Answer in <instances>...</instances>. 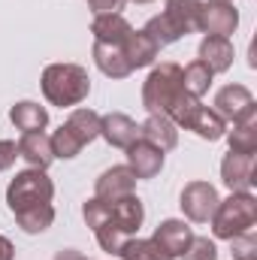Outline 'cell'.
Masks as SVG:
<instances>
[{
	"label": "cell",
	"instance_id": "obj_27",
	"mask_svg": "<svg viewBox=\"0 0 257 260\" xmlns=\"http://www.w3.org/2000/svg\"><path fill=\"white\" fill-rule=\"evenodd\" d=\"M121 260H173L154 239H127L118 251Z\"/></svg>",
	"mask_w": 257,
	"mask_h": 260
},
{
	"label": "cell",
	"instance_id": "obj_15",
	"mask_svg": "<svg viewBox=\"0 0 257 260\" xmlns=\"http://www.w3.org/2000/svg\"><path fill=\"white\" fill-rule=\"evenodd\" d=\"M203 0H167L164 3V21L173 27V34L182 40L197 30V12H200Z\"/></svg>",
	"mask_w": 257,
	"mask_h": 260
},
{
	"label": "cell",
	"instance_id": "obj_11",
	"mask_svg": "<svg viewBox=\"0 0 257 260\" xmlns=\"http://www.w3.org/2000/svg\"><path fill=\"white\" fill-rule=\"evenodd\" d=\"M127 151V167L133 170V176L136 179H154L160 170H164V154L167 151H160L157 145H151L148 139H136L130 148H124Z\"/></svg>",
	"mask_w": 257,
	"mask_h": 260
},
{
	"label": "cell",
	"instance_id": "obj_35",
	"mask_svg": "<svg viewBox=\"0 0 257 260\" xmlns=\"http://www.w3.org/2000/svg\"><path fill=\"white\" fill-rule=\"evenodd\" d=\"M55 260H88L82 251H76V248H61L58 254H55Z\"/></svg>",
	"mask_w": 257,
	"mask_h": 260
},
{
	"label": "cell",
	"instance_id": "obj_8",
	"mask_svg": "<svg viewBox=\"0 0 257 260\" xmlns=\"http://www.w3.org/2000/svg\"><path fill=\"white\" fill-rule=\"evenodd\" d=\"M239 27V12L233 3H203L197 12V30L206 37H230Z\"/></svg>",
	"mask_w": 257,
	"mask_h": 260
},
{
	"label": "cell",
	"instance_id": "obj_21",
	"mask_svg": "<svg viewBox=\"0 0 257 260\" xmlns=\"http://www.w3.org/2000/svg\"><path fill=\"white\" fill-rule=\"evenodd\" d=\"M200 61L212 73H227L233 67V43H230V37H203Z\"/></svg>",
	"mask_w": 257,
	"mask_h": 260
},
{
	"label": "cell",
	"instance_id": "obj_9",
	"mask_svg": "<svg viewBox=\"0 0 257 260\" xmlns=\"http://www.w3.org/2000/svg\"><path fill=\"white\" fill-rule=\"evenodd\" d=\"M221 182L230 188V194L239 191H251L254 185V154H239V151H227L221 160Z\"/></svg>",
	"mask_w": 257,
	"mask_h": 260
},
{
	"label": "cell",
	"instance_id": "obj_33",
	"mask_svg": "<svg viewBox=\"0 0 257 260\" xmlns=\"http://www.w3.org/2000/svg\"><path fill=\"white\" fill-rule=\"evenodd\" d=\"M121 3H124V0H88V6H91V12H94V15L118 12V9H121Z\"/></svg>",
	"mask_w": 257,
	"mask_h": 260
},
{
	"label": "cell",
	"instance_id": "obj_10",
	"mask_svg": "<svg viewBox=\"0 0 257 260\" xmlns=\"http://www.w3.org/2000/svg\"><path fill=\"white\" fill-rule=\"evenodd\" d=\"M136 176L127 164H118V167H109L106 173H100V179L94 182V197L112 203V200H121V197L136 194Z\"/></svg>",
	"mask_w": 257,
	"mask_h": 260
},
{
	"label": "cell",
	"instance_id": "obj_34",
	"mask_svg": "<svg viewBox=\"0 0 257 260\" xmlns=\"http://www.w3.org/2000/svg\"><path fill=\"white\" fill-rule=\"evenodd\" d=\"M0 260H15V245L6 236H0Z\"/></svg>",
	"mask_w": 257,
	"mask_h": 260
},
{
	"label": "cell",
	"instance_id": "obj_37",
	"mask_svg": "<svg viewBox=\"0 0 257 260\" xmlns=\"http://www.w3.org/2000/svg\"><path fill=\"white\" fill-rule=\"evenodd\" d=\"M130 3H151V0H130Z\"/></svg>",
	"mask_w": 257,
	"mask_h": 260
},
{
	"label": "cell",
	"instance_id": "obj_31",
	"mask_svg": "<svg viewBox=\"0 0 257 260\" xmlns=\"http://www.w3.org/2000/svg\"><path fill=\"white\" fill-rule=\"evenodd\" d=\"M230 248H233V260H257V236L254 233L233 236Z\"/></svg>",
	"mask_w": 257,
	"mask_h": 260
},
{
	"label": "cell",
	"instance_id": "obj_14",
	"mask_svg": "<svg viewBox=\"0 0 257 260\" xmlns=\"http://www.w3.org/2000/svg\"><path fill=\"white\" fill-rule=\"evenodd\" d=\"M18 157H24V164L34 167V170H49V167L58 160L55 151H52V139H49V133H43V130H37V133H21V139H18Z\"/></svg>",
	"mask_w": 257,
	"mask_h": 260
},
{
	"label": "cell",
	"instance_id": "obj_20",
	"mask_svg": "<svg viewBox=\"0 0 257 260\" xmlns=\"http://www.w3.org/2000/svg\"><path fill=\"white\" fill-rule=\"evenodd\" d=\"M139 136L148 139L151 145H157L160 151H173L179 145V127L167 118V115H148L139 124Z\"/></svg>",
	"mask_w": 257,
	"mask_h": 260
},
{
	"label": "cell",
	"instance_id": "obj_2",
	"mask_svg": "<svg viewBox=\"0 0 257 260\" xmlns=\"http://www.w3.org/2000/svg\"><path fill=\"white\" fill-rule=\"evenodd\" d=\"M212 233L215 239H224L230 242L233 236H242V233H254L257 227V197L251 191H239V194H230L227 200L218 203L215 215H212Z\"/></svg>",
	"mask_w": 257,
	"mask_h": 260
},
{
	"label": "cell",
	"instance_id": "obj_23",
	"mask_svg": "<svg viewBox=\"0 0 257 260\" xmlns=\"http://www.w3.org/2000/svg\"><path fill=\"white\" fill-rule=\"evenodd\" d=\"M121 49H124V58L130 61L133 70H139V67H151L154 64V58L160 55V49L151 43V37H148L145 30H133Z\"/></svg>",
	"mask_w": 257,
	"mask_h": 260
},
{
	"label": "cell",
	"instance_id": "obj_29",
	"mask_svg": "<svg viewBox=\"0 0 257 260\" xmlns=\"http://www.w3.org/2000/svg\"><path fill=\"white\" fill-rule=\"evenodd\" d=\"M148 37H151V43L157 46V49H167V46H173V43H179V37L173 34V27L164 21V15H154L145 27H142Z\"/></svg>",
	"mask_w": 257,
	"mask_h": 260
},
{
	"label": "cell",
	"instance_id": "obj_6",
	"mask_svg": "<svg viewBox=\"0 0 257 260\" xmlns=\"http://www.w3.org/2000/svg\"><path fill=\"white\" fill-rule=\"evenodd\" d=\"M218 203H221V197L215 191V185L200 182V179L188 182L182 188V197H179V206H182L185 218L194 221V224H209L212 215H215V209H218Z\"/></svg>",
	"mask_w": 257,
	"mask_h": 260
},
{
	"label": "cell",
	"instance_id": "obj_28",
	"mask_svg": "<svg viewBox=\"0 0 257 260\" xmlns=\"http://www.w3.org/2000/svg\"><path fill=\"white\" fill-rule=\"evenodd\" d=\"M94 236H97V245L103 248V251H109V254H115L118 257V251H121V245L127 242L130 236L112 221V218H106L103 224H97L94 227Z\"/></svg>",
	"mask_w": 257,
	"mask_h": 260
},
{
	"label": "cell",
	"instance_id": "obj_22",
	"mask_svg": "<svg viewBox=\"0 0 257 260\" xmlns=\"http://www.w3.org/2000/svg\"><path fill=\"white\" fill-rule=\"evenodd\" d=\"M9 121L21 133H37V130L49 127V109L34 103V100H21V103H15L9 109Z\"/></svg>",
	"mask_w": 257,
	"mask_h": 260
},
{
	"label": "cell",
	"instance_id": "obj_13",
	"mask_svg": "<svg viewBox=\"0 0 257 260\" xmlns=\"http://www.w3.org/2000/svg\"><path fill=\"white\" fill-rule=\"evenodd\" d=\"M100 136L112 148H130L139 139V124L124 112H109V115H100Z\"/></svg>",
	"mask_w": 257,
	"mask_h": 260
},
{
	"label": "cell",
	"instance_id": "obj_17",
	"mask_svg": "<svg viewBox=\"0 0 257 260\" xmlns=\"http://www.w3.org/2000/svg\"><path fill=\"white\" fill-rule=\"evenodd\" d=\"M91 34L97 43H109V46H124L127 37L133 34L130 21L121 12H103V15H94L91 21Z\"/></svg>",
	"mask_w": 257,
	"mask_h": 260
},
{
	"label": "cell",
	"instance_id": "obj_25",
	"mask_svg": "<svg viewBox=\"0 0 257 260\" xmlns=\"http://www.w3.org/2000/svg\"><path fill=\"white\" fill-rule=\"evenodd\" d=\"M15 221H18V227L24 230V233H43V230H49L52 224H55V206L52 203H43V206H30V209H24V212H15Z\"/></svg>",
	"mask_w": 257,
	"mask_h": 260
},
{
	"label": "cell",
	"instance_id": "obj_4",
	"mask_svg": "<svg viewBox=\"0 0 257 260\" xmlns=\"http://www.w3.org/2000/svg\"><path fill=\"white\" fill-rule=\"evenodd\" d=\"M182 91H185L182 67L176 61H164L148 73V79L142 85V106H145L148 115H167V109L173 106V100Z\"/></svg>",
	"mask_w": 257,
	"mask_h": 260
},
{
	"label": "cell",
	"instance_id": "obj_5",
	"mask_svg": "<svg viewBox=\"0 0 257 260\" xmlns=\"http://www.w3.org/2000/svg\"><path fill=\"white\" fill-rule=\"evenodd\" d=\"M52 197H55V182L46 176V170L27 167V170L15 173V179L9 182V188H6V206L15 215V212H24L30 206L52 203Z\"/></svg>",
	"mask_w": 257,
	"mask_h": 260
},
{
	"label": "cell",
	"instance_id": "obj_3",
	"mask_svg": "<svg viewBox=\"0 0 257 260\" xmlns=\"http://www.w3.org/2000/svg\"><path fill=\"white\" fill-rule=\"evenodd\" d=\"M97 136H100V115H97L94 109H73L70 118H67L49 139H52L55 157L70 160V157H76L88 142H94Z\"/></svg>",
	"mask_w": 257,
	"mask_h": 260
},
{
	"label": "cell",
	"instance_id": "obj_7",
	"mask_svg": "<svg viewBox=\"0 0 257 260\" xmlns=\"http://www.w3.org/2000/svg\"><path fill=\"white\" fill-rule=\"evenodd\" d=\"M212 109H215L227 124H236V121H242V118H248V115H257V100L245 85H224V88L215 94Z\"/></svg>",
	"mask_w": 257,
	"mask_h": 260
},
{
	"label": "cell",
	"instance_id": "obj_12",
	"mask_svg": "<svg viewBox=\"0 0 257 260\" xmlns=\"http://www.w3.org/2000/svg\"><path fill=\"white\" fill-rule=\"evenodd\" d=\"M170 257H182L185 254V248L191 245L194 239V230L185 224V221H179V218H167V221H160L157 227H154V236H151Z\"/></svg>",
	"mask_w": 257,
	"mask_h": 260
},
{
	"label": "cell",
	"instance_id": "obj_26",
	"mask_svg": "<svg viewBox=\"0 0 257 260\" xmlns=\"http://www.w3.org/2000/svg\"><path fill=\"white\" fill-rule=\"evenodd\" d=\"M212 79H215V73L203 64L200 58L191 61L188 67H182V85H185V91H188L191 97H197V100L212 88Z\"/></svg>",
	"mask_w": 257,
	"mask_h": 260
},
{
	"label": "cell",
	"instance_id": "obj_18",
	"mask_svg": "<svg viewBox=\"0 0 257 260\" xmlns=\"http://www.w3.org/2000/svg\"><path fill=\"white\" fill-rule=\"evenodd\" d=\"M91 55H94L97 70H100L103 76H109V79H127L130 73H133V67H130V61L124 58V49H121V46H109V43H97V40H94Z\"/></svg>",
	"mask_w": 257,
	"mask_h": 260
},
{
	"label": "cell",
	"instance_id": "obj_32",
	"mask_svg": "<svg viewBox=\"0 0 257 260\" xmlns=\"http://www.w3.org/2000/svg\"><path fill=\"white\" fill-rule=\"evenodd\" d=\"M18 157V142L12 139H0V173H6Z\"/></svg>",
	"mask_w": 257,
	"mask_h": 260
},
{
	"label": "cell",
	"instance_id": "obj_1",
	"mask_svg": "<svg viewBox=\"0 0 257 260\" xmlns=\"http://www.w3.org/2000/svg\"><path fill=\"white\" fill-rule=\"evenodd\" d=\"M40 88L52 106L70 109V106H79L91 94V76L79 64H49L43 70Z\"/></svg>",
	"mask_w": 257,
	"mask_h": 260
},
{
	"label": "cell",
	"instance_id": "obj_36",
	"mask_svg": "<svg viewBox=\"0 0 257 260\" xmlns=\"http://www.w3.org/2000/svg\"><path fill=\"white\" fill-rule=\"evenodd\" d=\"M203 3H233V0H203Z\"/></svg>",
	"mask_w": 257,
	"mask_h": 260
},
{
	"label": "cell",
	"instance_id": "obj_19",
	"mask_svg": "<svg viewBox=\"0 0 257 260\" xmlns=\"http://www.w3.org/2000/svg\"><path fill=\"white\" fill-rule=\"evenodd\" d=\"M109 206V218L127 233L133 236L139 227H142V221H145V209H142V200L136 194L130 197H121V200H112V203H106Z\"/></svg>",
	"mask_w": 257,
	"mask_h": 260
},
{
	"label": "cell",
	"instance_id": "obj_16",
	"mask_svg": "<svg viewBox=\"0 0 257 260\" xmlns=\"http://www.w3.org/2000/svg\"><path fill=\"white\" fill-rule=\"evenodd\" d=\"M182 127L185 130H194L200 139H209V142H215V139H221L224 133H227V121L212 109V106H203V103H197L191 112H188V118L182 121Z\"/></svg>",
	"mask_w": 257,
	"mask_h": 260
},
{
	"label": "cell",
	"instance_id": "obj_24",
	"mask_svg": "<svg viewBox=\"0 0 257 260\" xmlns=\"http://www.w3.org/2000/svg\"><path fill=\"white\" fill-rule=\"evenodd\" d=\"M224 136H227V142H230V151L257 154V115H248V118L236 121L233 130H227Z\"/></svg>",
	"mask_w": 257,
	"mask_h": 260
},
{
	"label": "cell",
	"instance_id": "obj_30",
	"mask_svg": "<svg viewBox=\"0 0 257 260\" xmlns=\"http://www.w3.org/2000/svg\"><path fill=\"white\" fill-rule=\"evenodd\" d=\"M182 260H218V245L209 236H194L191 245L185 248Z\"/></svg>",
	"mask_w": 257,
	"mask_h": 260
}]
</instances>
